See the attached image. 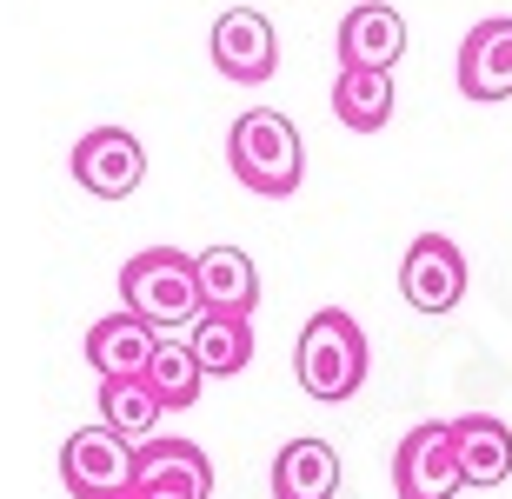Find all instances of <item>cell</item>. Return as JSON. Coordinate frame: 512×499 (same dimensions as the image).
<instances>
[{
    "mask_svg": "<svg viewBox=\"0 0 512 499\" xmlns=\"http://www.w3.org/2000/svg\"><path fill=\"white\" fill-rule=\"evenodd\" d=\"M120 313H133L153 340H173L200 320V287H193V253L180 247H140L120 267Z\"/></svg>",
    "mask_w": 512,
    "mask_h": 499,
    "instance_id": "cell-1",
    "label": "cell"
},
{
    "mask_svg": "<svg viewBox=\"0 0 512 499\" xmlns=\"http://www.w3.org/2000/svg\"><path fill=\"white\" fill-rule=\"evenodd\" d=\"M227 167L233 180L260 200H286V193H300L306 180V140L300 127L273 107H247V114L227 127Z\"/></svg>",
    "mask_w": 512,
    "mask_h": 499,
    "instance_id": "cell-2",
    "label": "cell"
},
{
    "mask_svg": "<svg viewBox=\"0 0 512 499\" xmlns=\"http://www.w3.org/2000/svg\"><path fill=\"white\" fill-rule=\"evenodd\" d=\"M293 373H300V386L320 406L353 400V393L366 386V333H360V320H353V313H340V307H320L300 327Z\"/></svg>",
    "mask_w": 512,
    "mask_h": 499,
    "instance_id": "cell-3",
    "label": "cell"
},
{
    "mask_svg": "<svg viewBox=\"0 0 512 499\" xmlns=\"http://www.w3.org/2000/svg\"><path fill=\"white\" fill-rule=\"evenodd\" d=\"M60 486L74 499H127L133 493V446L107 426H80L60 446Z\"/></svg>",
    "mask_w": 512,
    "mask_h": 499,
    "instance_id": "cell-4",
    "label": "cell"
},
{
    "mask_svg": "<svg viewBox=\"0 0 512 499\" xmlns=\"http://www.w3.org/2000/svg\"><path fill=\"white\" fill-rule=\"evenodd\" d=\"M399 293H406L413 313H433V320L453 313L466 300V253H459V240L419 233L413 247H406V260H399Z\"/></svg>",
    "mask_w": 512,
    "mask_h": 499,
    "instance_id": "cell-5",
    "label": "cell"
},
{
    "mask_svg": "<svg viewBox=\"0 0 512 499\" xmlns=\"http://www.w3.org/2000/svg\"><path fill=\"white\" fill-rule=\"evenodd\" d=\"M67 167H74L80 193L127 200V193H140V180H147V147H140V134H127V127H94V134H80Z\"/></svg>",
    "mask_w": 512,
    "mask_h": 499,
    "instance_id": "cell-6",
    "label": "cell"
},
{
    "mask_svg": "<svg viewBox=\"0 0 512 499\" xmlns=\"http://www.w3.org/2000/svg\"><path fill=\"white\" fill-rule=\"evenodd\" d=\"M213 67L233 80V87H260V80H273V67H280V34H273V20L260 14V7H227V14L213 20Z\"/></svg>",
    "mask_w": 512,
    "mask_h": 499,
    "instance_id": "cell-7",
    "label": "cell"
},
{
    "mask_svg": "<svg viewBox=\"0 0 512 499\" xmlns=\"http://www.w3.org/2000/svg\"><path fill=\"white\" fill-rule=\"evenodd\" d=\"M459 460H453V433L439 420L406 426V440L393 446V493L399 499H453L459 493Z\"/></svg>",
    "mask_w": 512,
    "mask_h": 499,
    "instance_id": "cell-8",
    "label": "cell"
},
{
    "mask_svg": "<svg viewBox=\"0 0 512 499\" xmlns=\"http://www.w3.org/2000/svg\"><path fill=\"white\" fill-rule=\"evenodd\" d=\"M459 94L479 100V107H499L512 100V14L479 20L473 34L459 40Z\"/></svg>",
    "mask_w": 512,
    "mask_h": 499,
    "instance_id": "cell-9",
    "label": "cell"
},
{
    "mask_svg": "<svg viewBox=\"0 0 512 499\" xmlns=\"http://www.w3.org/2000/svg\"><path fill=\"white\" fill-rule=\"evenodd\" d=\"M133 493L207 499L213 493V460L193 440H147V446H133Z\"/></svg>",
    "mask_w": 512,
    "mask_h": 499,
    "instance_id": "cell-10",
    "label": "cell"
},
{
    "mask_svg": "<svg viewBox=\"0 0 512 499\" xmlns=\"http://www.w3.org/2000/svg\"><path fill=\"white\" fill-rule=\"evenodd\" d=\"M193 287H200V313L253 320V307H260V267H253L240 247H207V253H193Z\"/></svg>",
    "mask_w": 512,
    "mask_h": 499,
    "instance_id": "cell-11",
    "label": "cell"
},
{
    "mask_svg": "<svg viewBox=\"0 0 512 499\" xmlns=\"http://www.w3.org/2000/svg\"><path fill=\"white\" fill-rule=\"evenodd\" d=\"M406 54V20L386 0H360L340 20V67H366V74H393Z\"/></svg>",
    "mask_w": 512,
    "mask_h": 499,
    "instance_id": "cell-12",
    "label": "cell"
},
{
    "mask_svg": "<svg viewBox=\"0 0 512 499\" xmlns=\"http://www.w3.org/2000/svg\"><path fill=\"white\" fill-rule=\"evenodd\" d=\"M446 433H453V460L466 486L512 480V426L499 413H459V420H446Z\"/></svg>",
    "mask_w": 512,
    "mask_h": 499,
    "instance_id": "cell-13",
    "label": "cell"
},
{
    "mask_svg": "<svg viewBox=\"0 0 512 499\" xmlns=\"http://www.w3.org/2000/svg\"><path fill=\"white\" fill-rule=\"evenodd\" d=\"M340 493V453L326 440H286L273 453V499H333Z\"/></svg>",
    "mask_w": 512,
    "mask_h": 499,
    "instance_id": "cell-14",
    "label": "cell"
},
{
    "mask_svg": "<svg viewBox=\"0 0 512 499\" xmlns=\"http://www.w3.org/2000/svg\"><path fill=\"white\" fill-rule=\"evenodd\" d=\"M160 413L167 406L153 400V386L140 373H120V380H100V426L127 446H147L160 440Z\"/></svg>",
    "mask_w": 512,
    "mask_h": 499,
    "instance_id": "cell-15",
    "label": "cell"
},
{
    "mask_svg": "<svg viewBox=\"0 0 512 499\" xmlns=\"http://www.w3.org/2000/svg\"><path fill=\"white\" fill-rule=\"evenodd\" d=\"M187 353L207 380H233L253 366V320H227V313H200L187 333Z\"/></svg>",
    "mask_w": 512,
    "mask_h": 499,
    "instance_id": "cell-16",
    "label": "cell"
},
{
    "mask_svg": "<svg viewBox=\"0 0 512 499\" xmlns=\"http://www.w3.org/2000/svg\"><path fill=\"white\" fill-rule=\"evenodd\" d=\"M399 94H393V74H366V67H340L333 74V120L353 127V134H380L393 120Z\"/></svg>",
    "mask_w": 512,
    "mask_h": 499,
    "instance_id": "cell-17",
    "label": "cell"
},
{
    "mask_svg": "<svg viewBox=\"0 0 512 499\" xmlns=\"http://www.w3.org/2000/svg\"><path fill=\"white\" fill-rule=\"evenodd\" d=\"M153 333L133 320V313H114V320H94L87 327V366H94L100 380H120V373H147L153 360Z\"/></svg>",
    "mask_w": 512,
    "mask_h": 499,
    "instance_id": "cell-18",
    "label": "cell"
},
{
    "mask_svg": "<svg viewBox=\"0 0 512 499\" xmlns=\"http://www.w3.org/2000/svg\"><path fill=\"white\" fill-rule=\"evenodd\" d=\"M140 380L153 386V400H160V406H173V413H187V406L200 400V386H207V373L193 366L187 340H160V346H153V360H147V373H140Z\"/></svg>",
    "mask_w": 512,
    "mask_h": 499,
    "instance_id": "cell-19",
    "label": "cell"
},
{
    "mask_svg": "<svg viewBox=\"0 0 512 499\" xmlns=\"http://www.w3.org/2000/svg\"><path fill=\"white\" fill-rule=\"evenodd\" d=\"M127 499H167V493H127Z\"/></svg>",
    "mask_w": 512,
    "mask_h": 499,
    "instance_id": "cell-20",
    "label": "cell"
}]
</instances>
